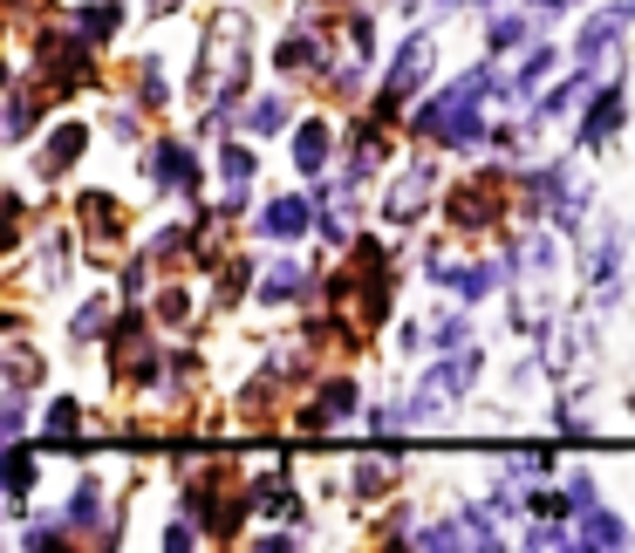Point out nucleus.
Wrapping results in <instances>:
<instances>
[{"mask_svg": "<svg viewBox=\"0 0 635 553\" xmlns=\"http://www.w3.org/2000/svg\"><path fill=\"white\" fill-rule=\"evenodd\" d=\"M486 89H499V75L472 69L465 83H451L438 103L417 116V131H424V137H438V144H478V103H486Z\"/></svg>", "mask_w": 635, "mask_h": 553, "instance_id": "1", "label": "nucleus"}, {"mask_svg": "<svg viewBox=\"0 0 635 553\" xmlns=\"http://www.w3.org/2000/svg\"><path fill=\"white\" fill-rule=\"evenodd\" d=\"M308 219H315L308 198H273V206L260 212V225H267L273 239H301V233H308Z\"/></svg>", "mask_w": 635, "mask_h": 553, "instance_id": "3", "label": "nucleus"}, {"mask_svg": "<svg viewBox=\"0 0 635 553\" xmlns=\"http://www.w3.org/2000/svg\"><path fill=\"white\" fill-rule=\"evenodd\" d=\"M288 123V103L281 96H260V103H253V131H281Z\"/></svg>", "mask_w": 635, "mask_h": 553, "instance_id": "8", "label": "nucleus"}, {"mask_svg": "<svg viewBox=\"0 0 635 553\" xmlns=\"http://www.w3.org/2000/svg\"><path fill=\"white\" fill-rule=\"evenodd\" d=\"M150 179L171 185V192H192V158H185V144H158V158H150Z\"/></svg>", "mask_w": 635, "mask_h": 553, "instance_id": "4", "label": "nucleus"}, {"mask_svg": "<svg viewBox=\"0 0 635 553\" xmlns=\"http://www.w3.org/2000/svg\"><path fill=\"white\" fill-rule=\"evenodd\" d=\"M424 62H430V35H411V48L396 56V69H390V83H383V116H396L403 103H411V89H417V75H424Z\"/></svg>", "mask_w": 635, "mask_h": 553, "instance_id": "2", "label": "nucleus"}, {"mask_svg": "<svg viewBox=\"0 0 635 553\" xmlns=\"http://www.w3.org/2000/svg\"><path fill=\"white\" fill-rule=\"evenodd\" d=\"M246 179H253V158H246V150H240V144H225V185H233V192H240Z\"/></svg>", "mask_w": 635, "mask_h": 553, "instance_id": "9", "label": "nucleus"}, {"mask_svg": "<svg viewBox=\"0 0 635 553\" xmlns=\"http://www.w3.org/2000/svg\"><path fill=\"white\" fill-rule=\"evenodd\" d=\"M615 123H622V103H615V96H608V103L588 116V131H581V144H601L608 131H615Z\"/></svg>", "mask_w": 635, "mask_h": 553, "instance_id": "6", "label": "nucleus"}, {"mask_svg": "<svg viewBox=\"0 0 635 553\" xmlns=\"http://www.w3.org/2000/svg\"><path fill=\"white\" fill-rule=\"evenodd\" d=\"M328 144H335V137H328V123H301V137H294V164L308 171V179L328 164Z\"/></svg>", "mask_w": 635, "mask_h": 553, "instance_id": "5", "label": "nucleus"}, {"mask_svg": "<svg viewBox=\"0 0 635 553\" xmlns=\"http://www.w3.org/2000/svg\"><path fill=\"white\" fill-rule=\"evenodd\" d=\"M75 150H83V131H75V123H69V131H62L56 144H48V171H62V164H75Z\"/></svg>", "mask_w": 635, "mask_h": 553, "instance_id": "7", "label": "nucleus"}]
</instances>
